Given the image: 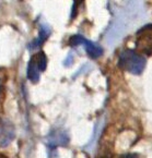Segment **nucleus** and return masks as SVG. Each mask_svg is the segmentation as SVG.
Listing matches in <instances>:
<instances>
[{
  "instance_id": "f257e3e1",
  "label": "nucleus",
  "mask_w": 152,
  "mask_h": 158,
  "mask_svg": "<svg viewBox=\"0 0 152 158\" xmlns=\"http://www.w3.org/2000/svg\"><path fill=\"white\" fill-rule=\"evenodd\" d=\"M145 59L142 55L132 49H124L118 58V65L131 74L139 75L145 67Z\"/></svg>"
},
{
  "instance_id": "f03ea898",
  "label": "nucleus",
  "mask_w": 152,
  "mask_h": 158,
  "mask_svg": "<svg viewBox=\"0 0 152 158\" xmlns=\"http://www.w3.org/2000/svg\"><path fill=\"white\" fill-rule=\"evenodd\" d=\"M47 67V56L44 51H40L37 54L33 55L28 63L26 75L28 79L32 83H37L40 81L41 72L45 71Z\"/></svg>"
},
{
  "instance_id": "7ed1b4c3",
  "label": "nucleus",
  "mask_w": 152,
  "mask_h": 158,
  "mask_svg": "<svg viewBox=\"0 0 152 158\" xmlns=\"http://www.w3.org/2000/svg\"><path fill=\"white\" fill-rule=\"evenodd\" d=\"M136 48L147 56L152 55V24L145 25L137 32Z\"/></svg>"
},
{
  "instance_id": "20e7f679",
  "label": "nucleus",
  "mask_w": 152,
  "mask_h": 158,
  "mask_svg": "<svg viewBox=\"0 0 152 158\" xmlns=\"http://www.w3.org/2000/svg\"><path fill=\"white\" fill-rule=\"evenodd\" d=\"M69 44H70L71 46L83 45L84 48H85V51H87V54L89 55L92 59H96L103 55V49L101 48L100 46L95 45L94 43L90 42V40H85L81 35H73L72 37L70 38Z\"/></svg>"
},
{
  "instance_id": "39448f33",
  "label": "nucleus",
  "mask_w": 152,
  "mask_h": 158,
  "mask_svg": "<svg viewBox=\"0 0 152 158\" xmlns=\"http://www.w3.org/2000/svg\"><path fill=\"white\" fill-rule=\"evenodd\" d=\"M15 131L9 120L0 118V147H7L14 139Z\"/></svg>"
},
{
  "instance_id": "423d86ee",
  "label": "nucleus",
  "mask_w": 152,
  "mask_h": 158,
  "mask_svg": "<svg viewBox=\"0 0 152 158\" xmlns=\"http://www.w3.org/2000/svg\"><path fill=\"white\" fill-rule=\"evenodd\" d=\"M49 34H50V28L48 27V25L47 24H42L40 28V35L30 45V48H38V47H41L45 43V40L48 38Z\"/></svg>"
}]
</instances>
